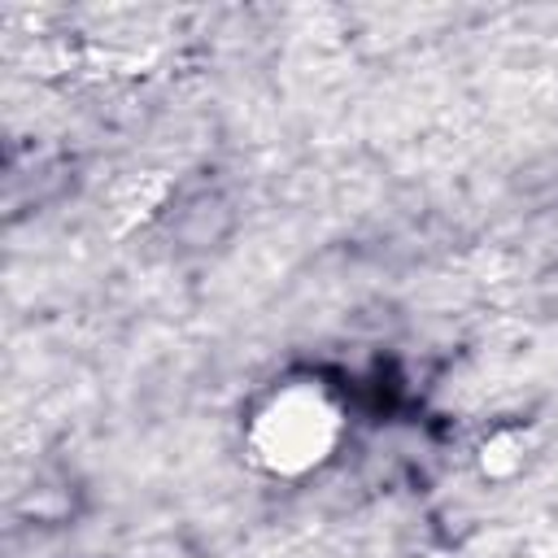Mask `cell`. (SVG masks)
<instances>
[{
    "instance_id": "obj_1",
    "label": "cell",
    "mask_w": 558,
    "mask_h": 558,
    "mask_svg": "<svg viewBox=\"0 0 558 558\" xmlns=\"http://www.w3.org/2000/svg\"><path fill=\"white\" fill-rule=\"evenodd\" d=\"M344 427V405L323 379H283L248 410L244 453L270 480H305L336 458Z\"/></svg>"
},
{
    "instance_id": "obj_2",
    "label": "cell",
    "mask_w": 558,
    "mask_h": 558,
    "mask_svg": "<svg viewBox=\"0 0 558 558\" xmlns=\"http://www.w3.org/2000/svg\"><path fill=\"white\" fill-rule=\"evenodd\" d=\"M532 453H536V440H532L527 427H497V432H488V436L480 440L475 466H480L484 480L510 484V480H519V475L532 466Z\"/></svg>"
}]
</instances>
